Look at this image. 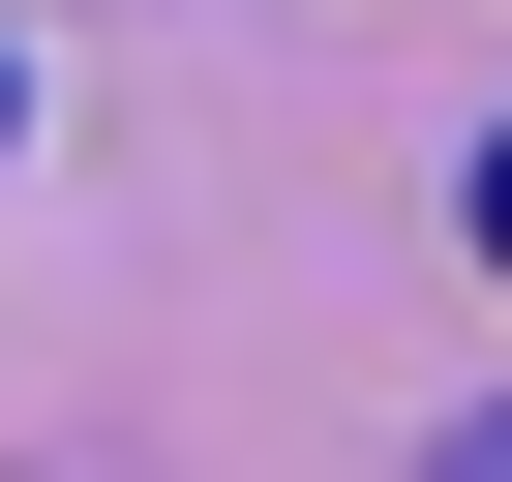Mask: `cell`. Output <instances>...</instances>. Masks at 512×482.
<instances>
[{"label": "cell", "instance_id": "cell-1", "mask_svg": "<svg viewBox=\"0 0 512 482\" xmlns=\"http://www.w3.org/2000/svg\"><path fill=\"white\" fill-rule=\"evenodd\" d=\"M482 241H512V151H482Z\"/></svg>", "mask_w": 512, "mask_h": 482}, {"label": "cell", "instance_id": "cell-2", "mask_svg": "<svg viewBox=\"0 0 512 482\" xmlns=\"http://www.w3.org/2000/svg\"><path fill=\"white\" fill-rule=\"evenodd\" d=\"M482 482H512V452H482Z\"/></svg>", "mask_w": 512, "mask_h": 482}]
</instances>
